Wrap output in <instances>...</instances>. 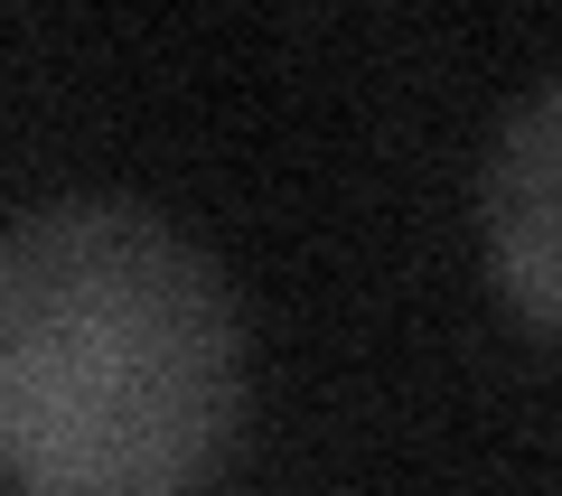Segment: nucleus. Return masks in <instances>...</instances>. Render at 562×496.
Wrapping results in <instances>:
<instances>
[{"mask_svg": "<svg viewBox=\"0 0 562 496\" xmlns=\"http://www.w3.org/2000/svg\"><path fill=\"white\" fill-rule=\"evenodd\" d=\"M479 244H487V272H497L506 309L543 347H562V76H543L506 113L497 150H487Z\"/></svg>", "mask_w": 562, "mask_h": 496, "instance_id": "2", "label": "nucleus"}, {"mask_svg": "<svg viewBox=\"0 0 562 496\" xmlns=\"http://www.w3.org/2000/svg\"><path fill=\"white\" fill-rule=\"evenodd\" d=\"M244 421V309L216 253L140 198L0 225V487L198 496Z\"/></svg>", "mask_w": 562, "mask_h": 496, "instance_id": "1", "label": "nucleus"}]
</instances>
